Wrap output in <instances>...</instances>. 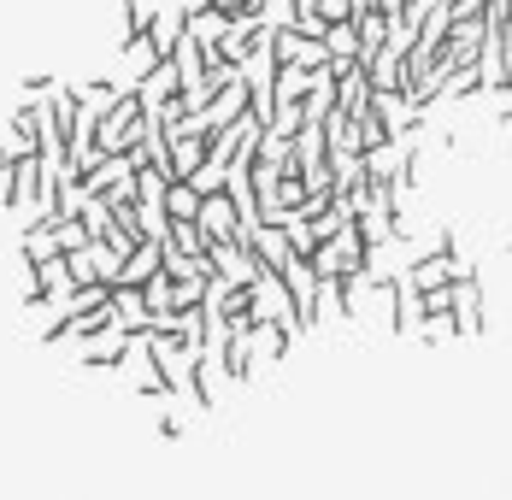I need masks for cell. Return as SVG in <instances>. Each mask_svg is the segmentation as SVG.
<instances>
[{
  "label": "cell",
  "mask_w": 512,
  "mask_h": 500,
  "mask_svg": "<svg viewBox=\"0 0 512 500\" xmlns=\"http://www.w3.org/2000/svg\"><path fill=\"white\" fill-rule=\"evenodd\" d=\"M259 324H295V295H289V277L283 271H259L254 277V330Z\"/></svg>",
  "instance_id": "1"
},
{
  "label": "cell",
  "mask_w": 512,
  "mask_h": 500,
  "mask_svg": "<svg viewBox=\"0 0 512 500\" xmlns=\"http://www.w3.org/2000/svg\"><path fill=\"white\" fill-rule=\"evenodd\" d=\"M377 295L389 300V336H412L424 324V300L412 289V277H377Z\"/></svg>",
  "instance_id": "2"
},
{
  "label": "cell",
  "mask_w": 512,
  "mask_h": 500,
  "mask_svg": "<svg viewBox=\"0 0 512 500\" xmlns=\"http://www.w3.org/2000/svg\"><path fill=\"white\" fill-rule=\"evenodd\" d=\"M130 348H136V330H124V324H106V330H95V336L77 342L83 365H95V371H118V365L130 359Z\"/></svg>",
  "instance_id": "3"
},
{
  "label": "cell",
  "mask_w": 512,
  "mask_h": 500,
  "mask_svg": "<svg viewBox=\"0 0 512 500\" xmlns=\"http://www.w3.org/2000/svg\"><path fill=\"white\" fill-rule=\"evenodd\" d=\"M148 359H154L165 395H177V389L189 383V353L177 348V336H171V330H154V336H148Z\"/></svg>",
  "instance_id": "4"
},
{
  "label": "cell",
  "mask_w": 512,
  "mask_h": 500,
  "mask_svg": "<svg viewBox=\"0 0 512 500\" xmlns=\"http://www.w3.org/2000/svg\"><path fill=\"white\" fill-rule=\"evenodd\" d=\"M224 377L242 389V383H254V365H259V353H254V324H230V336H224Z\"/></svg>",
  "instance_id": "5"
},
{
  "label": "cell",
  "mask_w": 512,
  "mask_h": 500,
  "mask_svg": "<svg viewBox=\"0 0 512 500\" xmlns=\"http://www.w3.org/2000/svg\"><path fill=\"white\" fill-rule=\"evenodd\" d=\"M454 318H460V330L471 336V342L489 330V312H483V283H477L471 271H465L460 283H454Z\"/></svg>",
  "instance_id": "6"
},
{
  "label": "cell",
  "mask_w": 512,
  "mask_h": 500,
  "mask_svg": "<svg viewBox=\"0 0 512 500\" xmlns=\"http://www.w3.org/2000/svg\"><path fill=\"white\" fill-rule=\"evenodd\" d=\"M201 230H206V242H236V236H242V212H236L230 189H224V195H206Z\"/></svg>",
  "instance_id": "7"
},
{
  "label": "cell",
  "mask_w": 512,
  "mask_h": 500,
  "mask_svg": "<svg viewBox=\"0 0 512 500\" xmlns=\"http://www.w3.org/2000/svg\"><path fill=\"white\" fill-rule=\"evenodd\" d=\"M159 271H165V248H159V242H136V248H130V259H124V277H118V283L148 289Z\"/></svg>",
  "instance_id": "8"
},
{
  "label": "cell",
  "mask_w": 512,
  "mask_h": 500,
  "mask_svg": "<svg viewBox=\"0 0 512 500\" xmlns=\"http://www.w3.org/2000/svg\"><path fill=\"white\" fill-rule=\"evenodd\" d=\"M295 336H301L295 324H259V330H254V353H259V365H277L283 353L295 348Z\"/></svg>",
  "instance_id": "9"
},
{
  "label": "cell",
  "mask_w": 512,
  "mask_h": 500,
  "mask_svg": "<svg viewBox=\"0 0 512 500\" xmlns=\"http://www.w3.org/2000/svg\"><path fill=\"white\" fill-rule=\"evenodd\" d=\"M212 365H218V353H195V359H189V383H183V389H189V400H195V406H212Z\"/></svg>",
  "instance_id": "10"
},
{
  "label": "cell",
  "mask_w": 512,
  "mask_h": 500,
  "mask_svg": "<svg viewBox=\"0 0 512 500\" xmlns=\"http://www.w3.org/2000/svg\"><path fill=\"white\" fill-rule=\"evenodd\" d=\"M165 248L206 259V230H201V224H171V230H165Z\"/></svg>",
  "instance_id": "11"
},
{
  "label": "cell",
  "mask_w": 512,
  "mask_h": 500,
  "mask_svg": "<svg viewBox=\"0 0 512 500\" xmlns=\"http://www.w3.org/2000/svg\"><path fill=\"white\" fill-rule=\"evenodd\" d=\"M412 336H418V342H448V336H465V330H460V318H454V312H442V318H424Z\"/></svg>",
  "instance_id": "12"
},
{
  "label": "cell",
  "mask_w": 512,
  "mask_h": 500,
  "mask_svg": "<svg viewBox=\"0 0 512 500\" xmlns=\"http://www.w3.org/2000/svg\"><path fill=\"white\" fill-rule=\"evenodd\" d=\"M418 300H424V318H442V312H454V283L448 289H418Z\"/></svg>",
  "instance_id": "13"
},
{
  "label": "cell",
  "mask_w": 512,
  "mask_h": 500,
  "mask_svg": "<svg viewBox=\"0 0 512 500\" xmlns=\"http://www.w3.org/2000/svg\"><path fill=\"white\" fill-rule=\"evenodd\" d=\"M159 436H165V442H177V436H183V424H177V418H171V412H159V424H154Z\"/></svg>",
  "instance_id": "14"
},
{
  "label": "cell",
  "mask_w": 512,
  "mask_h": 500,
  "mask_svg": "<svg viewBox=\"0 0 512 500\" xmlns=\"http://www.w3.org/2000/svg\"><path fill=\"white\" fill-rule=\"evenodd\" d=\"M507 253H512V236H507Z\"/></svg>",
  "instance_id": "15"
}]
</instances>
